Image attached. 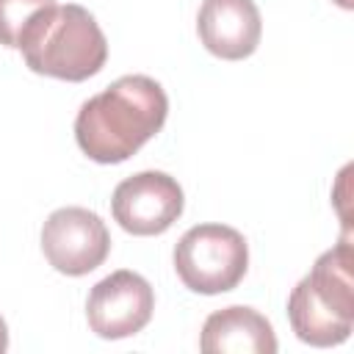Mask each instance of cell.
Returning a JSON list of instances; mask_svg holds the SVG:
<instances>
[{"label": "cell", "instance_id": "cell-2", "mask_svg": "<svg viewBox=\"0 0 354 354\" xmlns=\"http://www.w3.org/2000/svg\"><path fill=\"white\" fill-rule=\"evenodd\" d=\"M17 50L36 75L80 83L108 61V41L94 14L77 3L41 8L22 30Z\"/></svg>", "mask_w": 354, "mask_h": 354}, {"label": "cell", "instance_id": "cell-10", "mask_svg": "<svg viewBox=\"0 0 354 354\" xmlns=\"http://www.w3.org/2000/svg\"><path fill=\"white\" fill-rule=\"evenodd\" d=\"M55 0H0V44L17 50L25 25Z\"/></svg>", "mask_w": 354, "mask_h": 354}, {"label": "cell", "instance_id": "cell-7", "mask_svg": "<svg viewBox=\"0 0 354 354\" xmlns=\"http://www.w3.org/2000/svg\"><path fill=\"white\" fill-rule=\"evenodd\" d=\"M183 188L166 171H138L122 180L111 199L116 224L130 235H160L183 213Z\"/></svg>", "mask_w": 354, "mask_h": 354}, {"label": "cell", "instance_id": "cell-11", "mask_svg": "<svg viewBox=\"0 0 354 354\" xmlns=\"http://www.w3.org/2000/svg\"><path fill=\"white\" fill-rule=\"evenodd\" d=\"M8 348V326H6V321H3V315H0V354Z\"/></svg>", "mask_w": 354, "mask_h": 354}, {"label": "cell", "instance_id": "cell-4", "mask_svg": "<svg viewBox=\"0 0 354 354\" xmlns=\"http://www.w3.org/2000/svg\"><path fill=\"white\" fill-rule=\"evenodd\" d=\"M246 268V238L227 224H196L174 246V271L194 293H227L238 288Z\"/></svg>", "mask_w": 354, "mask_h": 354}, {"label": "cell", "instance_id": "cell-5", "mask_svg": "<svg viewBox=\"0 0 354 354\" xmlns=\"http://www.w3.org/2000/svg\"><path fill=\"white\" fill-rule=\"evenodd\" d=\"M41 252L55 271L83 277L105 263L111 232L88 207H58L41 227Z\"/></svg>", "mask_w": 354, "mask_h": 354}, {"label": "cell", "instance_id": "cell-3", "mask_svg": "<svg viewBox=\"0 0 354 354\" xmlns=\"http://www.w3.org/2000/svg\"><path fill=\"white\" fill-rule=\"evenodd\" d=\"M288 318L301 343L326 348L348 340L354 329L351 243L343 238L324 252L313 271L288 296Z\"/></svg>", "mask_w": 354, "mask_h": 354}, {"label": "cell", "instance_id": "cell-8", "mask_svg": "<svg viewBox=\"0 0 354 354\" xmlns=\"http://www.w3.org/2000/svg\"><path fill=\"white\" fill-rule=\"evenodd\" d=\"M196 33L216 58L241 61L257 50L263 19L254 0H205L196 17Z\"/></svg>", "mask_w": 354, "mask_h": 354}, {"label": "cell", "instance_id": "cell-9", "mask_svg": "<svg viewBox=\"0 0 354 354\" xmlns=\"http://www.w3.org/2000/svg\"><path fill=\"white\" fill-rule=\"evenodd\" d=\"M199 348L205 354H274L277 335L266 315L252 307L232 304L207 315Z\"/></svg>", "mask_w": 354, "mask_h": 354}, {"label": "cell", "instance_id": "cell-1", "mask_svg": "<svg viewBox=\"0 0 354 354\" xmlns=\"http://www.w3.org/2000/svg\"><path fill=\"white\" fill-rule=\"evenodd\" d=\"M166 116L163 86L147 75H124L80 105L75 138L94 163H122L160 133Z\"/></svg>", "mask_w": 354, "mask_h": 354}, {"label": "cell", "instance_id": "cell-6", "mask_svg": "<svg viewBox=\"0 0 354 354\" xmlns=\"http://www.w3.org/2000/svg\"><path fill=\"white\" fill-rule=\"evenodd\" d=\"M155 310L152 285L136 271H113L100 279L86 301V318L97 337L122 340L138 335Z\"/></svg>", "mask_w": 354, "mask_h": 354}]
</instances>
